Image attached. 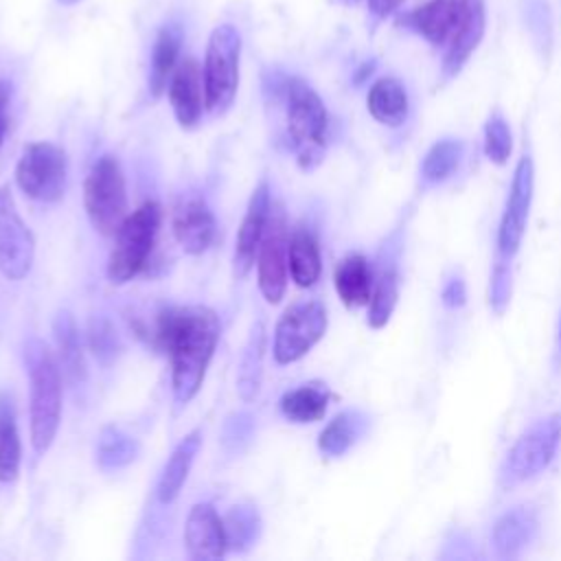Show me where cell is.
Instances as JSON below:
<instances>
[{"label": "cell", "mask_w": 561, "mask_h": 561, "mask_svg": "<svg viewBox=\"0 0 561 561\" xmlns=\"http://www.w3.org/2000/svg\"><path fill=\"white\" fill-rule=\"evenodd\" d=\"M219 333V316L204 305L169 307L158 313L151 340L169 355L171 388L178 403H188L199 392Z\"/></svg>", "instance_id": "1"}, {"label": "cell", "mask_w": 561, "mask_h": 561, "mask_svg": "<svg viewBox=\"0 0 561 561\" xmlns=\"http://www.w3.org/2000/svg\"><path fill=\"white\" fill-rule=\"evenodd\" d=\"M28 373V421L35 454L48 451L61 421V368L48 344L28 337L24 344Z\"/></svg>", "instance_id": "2"}, {"label": "cell", "mask_w": 561, "mask_h": 561, "mask_svg": "<svg viewBox=\"0 0 561 561\" xmlns=\"http://www.w3.org/2000/svg\"><path fill=\"white\" fill-rule=\"evenodd\" d=\"M274 94L285 101L287 134L302 169L320 162L327 140L329 116L318 92L300 77H280L274 83Z\"/></svg>", "instance_id": "3"}, {"label": "cell", "mask_w": 561, "mask_h": 561, "mask_svg": "<svg viewBox=\"0 0 561 561\" xmlns=\"http://www.w3.org/2000/svg\"><path fill=\"white\" fill-rule=\"evenodd\" d=\"M162 221V208L149 199L131 210L114 234V248L107 259V278L123 285L138 276L151 256Z\"/></svg>", "instance_id": "4"}, {"label": "cell", "mask_w": 561, "mask_h": 561, "mask_svg": "<svg viewBox=\"0 0 561 561\" xmlns=\"http://www.w3.org/2000/svg\"><path fill=\"white\" fill-rule=\"evenodd\" d=\"M241 35L232 24H219L210 31L204 53V96L210 114H224L239 88Z\"/></svg>", "instance_id": "5"}, {"label": "cell", "mask_w": 561, "mask_h": 561, "mask_svg": "<svg viewBox=\"0 0 561 561\" xmlns=\"http://www.w3.org/2000/svg\"><path fill=\"white\" fill-rule=\"evenodd\" d=\"M83 204L88 219L103 237H114L127 213L125 173L116 156H101L83 184Z\"/></svg>", "instance_id": "6"}, {"label": "cell", "mask_w": 561, "mask_h": 561, "mask_svg": "<svg viewBox=\"0 0 561 561\" xmlns=\"http://www.w3.org/2000/svg\"><path fill=\"white\" fill-rule=\"evenodd\" d=\"M66 175L68 162L64 149L46 140L26 145L15 167L20 191L37 202H57L64 195Z\"/></svg>", "instance_id": "7"}, {"label": "cell", "mask_w": 561, "mask_h": 561, "mask_svg": "<svg viewBox=\"0 0 561 561\" xmlns=\"http://www.w3.org/2000/svg\"><path fill=\"white\" fill-rule=\"evenodd\" d=\"M327 331V309L318 300L291 305L274 327L272 355L276 364H294L305 357Z\"/></svg>", "instance_id": "8"}, {"label": "cell", "mask_w": 561, "mask_h": 561, "mask_svg": "<svg viewBox=\"0 0 561 561\" xmlns=\"http://www.w3.org/2000/svg\"><path fill=\"white\" fill-rule=\"evenodd\" d=\"M256 280L263 298L270 305L280 302L289 276V228L280 204L272 202L270 219L256 252Z\"/></svg>", "instance_id": "9"}, {"label": "cell", "mask_w": 561, "mask_h": 561, "mask_svg": "<svg viewBox=\"0 0 561 561\" xmlns=\"http://www.w3.org/2000/svg\"><path fill=\"white\" fill-rule=\"evenodd\" d=\"M35 259V237L22 219L9 184L0 186V272L9 280H20L31 272Z\"/></svg>", "instance_id": "10"}, {"label": "cell", "mask_w": 561, "mask_h": 561, "mask_svg": "<svg viewBox=\"0 0 561 561\" xmlns=\"http://www.w3.org/2000/svg\"><path fill=\"white\" fill-rule=\"evenodd\" d=\"M561 440V419L550 416L530 425L508 451L504 465V478L508 482H522L541 473L552 460Z\"/></svg>", "instance_id": "11"}, {"label": "cell", "mask_w": 561, "mask_h": 561, "mask_svg": "<svg viewBox=\"0 0 561 561\" xmlns=\"http://www.w3.org/2000/svg\"><path fill=\"white\" fill-rule=\"evenodd\" d=\"M171 226H173V237L178 245L193 256L206 252L217 232L215 215L206 204V199L197 193H184L178 199L173 208Z\"/></svg>", "instance_id": "12"}, {"label": "cell", "mask_w": 561, "mask_h": 561, "mask_svg": "<svg viewBox=\"0 0 561 561\" xmlns=\"http://www.w3.org/2000/svg\"><path fill=\"white\" fill-rule=\"evenodd\" d=\"M272 210V197H270V186L267 180L263 178L256 188L250 195L245 215L241 219V226L237 230L234 239V256H232V270L237 278H245L256 261V252L270 219Z\"/></svg>", "instance_id": "13"}, {"label": "cell", "mask_w": 561, "mask_h": 561, "mask_svg": "<svg viewBox=\"0 0 561 561\" xmlns=\"http://www.w3.org/2000/svg\"><path fill=\"white\" fill-rule=\"evenodd\" d=\"M530 197H533V162L530 156H522L515 169V178L511 184V193L506 199V208L500 221V232H497V245L502 256H513L522 243L524 230H526V219H528V208H530Z\"/></svg>", "instance_id": "14"}, {"label": "cell", "mask_w": 561, "mask_h": 561, "mask_svg": "<svg viewBox=\"0 0 561 561\" xmlns=\"http://www.w3.org/2000/svg\"><path fill=\"white\" fill-rule=\"evenodd\" d=\"M184 546L195 561H217L228 552L224 517L210 502L191 506L184 524Z\"/></svg>", "instance_id": "15"}, {"label": "cell", "mask_w": 561, "mask_h": 561, "mask_svg": "<svg viewBox=\"0 0 561 561\" xmlns=\"http://www.w3.org/2000/svg\"><path fill=\"white\" fill-rule=\"evenodd\" d=\"M169 103L175 114V121L180 127L188 129L195 127L202 118V112L206 110V96H204V75L202 66L195 57H184L178 61L169 85H167Z\"/></svg>", "instance_id": "16"}, {"label": "cell", "mask_w": 561, "mask_h": 561, "mask_svg": "<svg viewBox=\"0 0 561 561\" xmlns=\"http://www.w3.org/2000/svg\"><path fill=\"white\" fill-rule=\"evenodd\" d=\"M484 0H460L458 22L447 42V53L443 59L445 77L458 75V70L467 64L484 35Z\"/></svg>", "instance_id": "17"}, {"label": "cell", "mask_w": 561, "mask_h": 561, "mask_svg": "<svg viewBox=\"0 0 561 561\" xmlns=\"http://www.w3.org/2000/svg\"><path fill=\"white\" fill-rule=\"evenodd\" d=\"M460 0H427L403 15V24L425 37L430 44H447L458 22Z\"/></svg>", "instance_id": "18"}, {"label": "cell", "mask_w": 561, "mask_h": 561, "mask_svg": "<svg viewBox=\"0 0 561 561\" xmlns=\"http://www.w3.org/2000/svg\"><path fill=\"white\" fill-rule=\"evenodd\" d=\"M182 42H184V31L182 24L178 22H167L153 42L151 48V64H149V94L153 99H160L162 92L169 85V79L180 61L182 53Z\"/></svg>", "instance_id": "19"}, {"label": "cell", "mask_w": 561, "mask_h": 561, "mask_svg": "<svg viewBox=\"0 0 561 561\" xmlns=\"http://www.w3.org/2000/svg\"><path fill=\"white\" fill-rule=\"evenodd\" d=\"M202 447V430L195 427L191 430L171 451L169 460L164 462L162 467V473H160V480H158V500L162 504H171L178 500L186 478H188V471L193 467V460L197 456Z\"/></svg>", "instance_id": "20"}, {"label": "cell", "mask_w": 561, "mask_h": 561, "mask_svg": "<svg viewBox=\"0 0 561 561\" xmlns=\"http://www.w3.org/2000/svg\"><path fill=\"white\" fill-rule=\"evenodd\" d=\"M335 289L346 307H364L373 296V272L362 254H346L335 267Z\"/></svg>", "instance_id": "21"}, {"label": "cell", "mask_w": 561, "mask_h": 561, "mask_svg": "<svg viewBox=\"0 0 561 561\" xmlns=\"http://www.w3.org/2000/svg\"><path fill=\"white\" fill-rule=\"evenodd\" d=\"M267 333L263 320H256L243 344L239 366H237V392L243 401H252L259 394L263 377V357H265Z\"/></svg>", "instance_id": "22"}, {"label": "cell", "mask_w": 561, "mask_h": 561, "mask_svg": "<svg viewBox=\"0 0 561 561\" xmlns=\"http://www.w3.org/2000/svg\"><path fill=\"white\" fill-rule=\"evenodd\" d=\"M53 335L57 344V362L61 373L72 381L81 383L85 379V359L81 348L79 329L70 311H59L53 320Z\"/></svg>", "instance_id": "23"}, {"label": "cell", "mask_w": 561, "mask_h": 561, "mask_svg": "<svg viewBox=\"0 0 561 561\" xmlns=\"http://www.w3.org/2000/svg\"><path fill=\"white\" fill-rule=\"evenodd\" d=\"M366 105L375 121L388 127H397L408 116V92L399 79L381 77L370 85Z\"/></svg>", "instance_id": "24"}, {"label": "cell", "mask_w": 561, "mask_h": 561, "mask_svg": "<svg viewBox=\"0 0 561 561\" xmlns=\"http://www.w3.org/2000/svg\"><path fill=\"white\" fill-rule=\"evenodd\" d=\"M20 462L22 443L18 432L15 403L11 392L0 390V482H13L20 473Z\"/></svg>", "instance_id": "25"}, {"label": "cell", "mask_w": 561, "mask_h": 561, "mask_svg": "<svg viewBox=\"0 0 561 561\" xmlns=\"http://www.w3.org/2000/svg\"><path fill=\"white\" fill-rule=\"evenodd\" d=\"M329 397L324 383H302L280 397V412L291 423H316L324 416Z\"/></svg>", "instance_id": "26"}, {"label": "cell", "mask_w": 561, "mask_h": 561, "mask_svg": "<svg viewBox=\"0 0 561 561\" xmlns=\"http://www.w3.org/2000/svg\"><path fill=\"white\" fill-rule=\"evenodd\" d=\"M322 272V259L316 237L307 228L289 234V276L298 287H311Z\"/></svg>", "instance_id": "27"}, {"label": "cell", "mask_w": 561, "mask_h": 561, "mask_svg": "<svg viewBox=\"0 0 561 561\" xmlns=\"http://www.w3.org/2000/svg\"><path fill=\"white\" fill-rule=\"evenodd\" d=\"M138 440L118 425H105L96 438V462L105 471L127 467L138 456Z\"/></svg>", "instance_id": "28"}, {"label": "cell", "mask_w": 561, "mask_h": 561, "mask_svg": "<svg viewBox=\"0 0 561 561\" xmlns=\"http://www.w3.org/2000/svg\"><path fill=\"white\" fill-rule=\"evenodd\" d=\"M224 530H226L228 550H234V552L250 550L259 541L263 530V522L256 506L234 504L224 517Z\"/></svg>", "instance_id": "29"}, {"label": "cell", "mask_w": 561, "mask_h": 561, "mask_svg": "<svg viewBox=\"0 0 561 561\" xmlns=\"http://www.w3.org/2000/svg\"><path fill=\"white\" fill-rule=\"evenodd\" d=\"M362 425H364V419L357 412L335 414L327 423V427L320 432V438H318L320 451L327 456H342L362 434Z\"/></svg>", "instance_id": "30"}, {"label": "cell", "mask_w": 561, "mask_h": 561, "mask_svg": "<svg viewBox=\"0 0 561 561\" xmlns=\"http://www.w3.org/2000/svg\"><path fill=\"white\" fill-rule=\"evenodd\" d=\"M535 522L526 511H511L506 513L493 530V539H495V548L500 550V554H515L530 537Z\"/></svg>", "instance_id": "31"}, {"label": "cell", "mask_w": 561, "mask_h": 561, "mask_svg": "<svg viewBox=\"0 0 561 561\" xmlns=\"http://www.w3.org/2000/svg\"><path fill=\"white\" fill-rule=\"evenodd\" d=\"M399 296V280L392 270L381 272V276L375 280L373 296L368 302V324L373 329H379L388 322Z\"/></svg>", "instance_id": "32"}, {"label": "cell", "mask_w": 561, "mask_h": 561, "mask_svg": "<svg viewBox=\"0 0 561 561\" xmlns=\"http://www.w3.org/2000/svg\"><path fill=\"white\" fill-rule=\"evenodd\" d=\"M462 156V145L458 140L436 142L423 160V178L427 182H440L454 173Z\"/></svg>", "instance_id": "33"}, {"label": "cell", "mask_w": 561, "mask_h": 561, "mask_svg": "<svg viewBox=\"0 0 561 561\" xmlns=\"http://www.w3.org/2000/svg\"><path fill=\"white\" fill-rule=\"evenodd\" d=\"M88 342H90V351L94 353V357L103 364L112 362L121 351V337H118L114 324L103 316H96L90 320Z\"/></svg>", "instance_id": "34"}, {"label": "cell", "mask_w": 561, "mask_h": 561, "mask_svg": "<svg viewBox=\"0 0 561 561\" xmlns=\"http://www.w3.org/2000/svg\"><path fill=\"white\" fill-rule=\"evenodd\" d=\"M511 147H513V142H511L508 123L500 114L491 116L489 123H486V129H484V151H486V156L493 162L502 164V162H506V158L511 153Z\"/></svg>", "instance_id": "35"}, {"label": "cell", "mask_w": 561, "mask_h": 561, "mask_svg": "<svg viewBox=\"0 0 561 561\" xmlns=\"http://www.w3.org/2000/svg\"><path fill=\"white\" fill-rule=\"evenodd\" d=\"M254 430L252 414L248 412H232L224 423V443L230 449H239L243 443L250 440Z\"/></svg>", "instance_id": "36"}, {"label": "cell", "mask_w": 561, "mask_h": 561, "mask_svg": "<svg viewBox=\"0 0 561 561\" xmlns=\"http://www.w3.org/2000/svg\"><path fill=\"white\" fill-rule=\"evenodd\" d=\"M403 0H368V11L373 18L377 20H383L388 18L390 13H394L399 7H401Z\"/></svg>", "instance_id": "37"}, {"label": "cell", "mask_w": 561, "mask_h": 561, "mask_svg": "<svg viewBox=\"0 0 561 561\" xmlns=\"http://www.w3.org/2000/svg\"><path fill=\"white\" fill-rule=\"evenodd\" d=\"M11 99V85L7 81H0V129H7V105Z\"/></svg>", "instance_id": "38"}, {"label": "cell", "mask_w": 561, "mask_h": 561, "mask_svg": "<svg viewBox=\"0 0 561 561\" xmlns=\"http://www.w3.org/2000/svg\"><path fill=\"white\" fill-rule=\"evenodd\" d=\"M59 4H75V2H79V0H57Z\"/></svg>", "instance_id": "39"}, {"label": "cell", "mask_w": 561, "mask_h": 561, "mask_svg": "<svg viewBox=\"0 0 561 561\" xmlns=\"http://www.w3.org/2000/svg\"><path fill=\"white\" fill-rule=\"evenodd\" d=\"M340 2H344V4H357L359 0H340Z\"/></svg>", "instance_id": "40"}, {"label": "cell", "mask_w": 561, "mask_h": 561, "mask_svg": "<svg viewBox=\"0 0 561 561\" xmlns=\"http://www.w3.org/2000/svg\"><path fill=\"white\" fill-rule=\"evenodd\" d=\"M4 131H7V129H0V145H2V138H4Z\"/></svg>", "instance_id": "41"}, {"label": "cell", "mask_w": 561, "mask_h": 561, "mask_svg": "<svg viewBox=\"0 0 561 561\" xmlns=\"http://www.w3.org/2000/svg\"><path fill=\"white\" fill-rule=\"evenodd\" d=\"M559 340H561V333H559Z\"/></svg>", "instance_id": "42"}]
</instances>
